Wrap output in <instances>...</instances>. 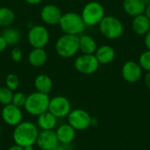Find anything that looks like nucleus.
<instances>
[{
	"label": "nucleus",
	"mask_w": 150,
	"mask_h": 150,
	"mask_svg": "<svg viewBox=\"0 0 150 150\" xmlns=\"http://www.w3.org/2000/svg\"><path fill=\"white\" fill-rule=\"evenodd\" d=\"M55 134L59 142L64 145H70L76 137V130L69 123L58 127Z\"/></svg>",
	"instance_id": "dca6fc26"
},
{
	"label": "nucleus",
	"mask_w": 150,
	"mask_h": 150,
	"mask_svg": "<svg viewBox=\"0 0 150 150\" xmlns=\"http://www.w3.org/2000/svg\"><path fill=\"white\" fill-rule=\"evenodd\" d=\"M144 83L148 89L150 90V72H147L144 76Z\"/></svg>",
	"instance_id": "2f4dec72"
},
{
	"label": "nucleus",
	"mask_w": 150,
	"mask_h": 150,
	"mask_svg": "<svg viewBox=\"0 0 150 150\" xmlns=\"http://www.w3.org/2000/svg\"><path fill=\"white\" fill-rule=\"evenodd\" d=\"M99 65L100 64L94 54H82L78 55L74 62L76 70L83 75L94 74L98 69Z\"/></svg>",
	"instance_id": "6e6552de"
},
{
	"label": "nucleus",
	"mask_w": 150,
	"mask_h": 150,
	"mask_svg": "<svg viewBox=\"0 0 150 150\" xmlns=\"http://www.w3.org/2000/svg\"><path fill=\"white\" fill-rule=\"evenodd\" d=\"M0 147H1V141H0Z\"/></svg>",
	"instance_id": "58836bf2"
},
{
	"label": "nucleus",
	"mask_w": 150,
	"mask_h": 150,
	"mask_svg": "<svg viewBox=\"0 0 150 150\" xmlns=\"http://www.w3.org/2000/svg\"><path fill=\"white\" fill-rule=\"evenodd\" d=\"M94 55L96 56L99 64L107 65L114 61L116 57V52L112 46L102 45L100 47H98Z\"/></svg>",
	"instance_id": "2eb2a0df"
},
{
	"label": "nucleus",
	"mask_w": 150,
	"mask_h": 150,
	"mask_svg": "<svg viewBox=\"0 0 150 150\" xmlns=\"http://www.w3.org/2000/svg\"><path fill=\"white\" fill-rule=\"evenodd\" d=\"M7 150H24V148L19 146V145H17V144H14L12 146H11Z\"/></svg>",
	"instance_id": "72a5a7b5"
},
{
	"label": "nucleus",
	"mask_w": 150,
	"mask_h": 150,
	"mask_svg": "<svg viewBox=\"0 0 150 150\" xmlns=\"http://www.w3.org/2000/svg\"><path fill=\"white\" fill-rule=\"evenodd\" d=\"M50 40L47 28L42 25H33L29 27L27 40L33 48H44Z\"/></svg>",
	"instance_id": "0eeeda50"
},
{
	"label": "nucleus",
	"mask_w": 150,
	"mask_h": 150,
	"mask_svg": "<svg viewBox=\"0 0 150 150\" xmlns=\"http://www.w3.org/2000/svg\"><path fill=\"white\" fill-rule=\"evenodd\" d=\"M144 15L150 20V4L146 5L145 11H144Z\"/></svg>",
	"instance_id": "f704fd0d"
},
{
	"label": "nucleus",
	"mask_w": 150,
	"mask_h": 150,
	"mask_svg": "<svg viewBox=\"0 0 150 150\" xmlns=\"http://www.w3.org/2000/svg\"><path fill=\"white\" fill-rule=\"evenodd\" d=\"M132 29L134 33L140 36H144L150 30V20L143 14L133 18Z\"/></svg>",
	"instance_id": "a211bd4d"
},
{
	"label": "nucleus",
	"mask_w": 150,
	"mask_h": 150,
	"mask_svg": "<svg viewBox=\"0 0 150 150\" xmlns=\"http://www.w3.org/2000/svg\"><path fill=\"white\" fill-rule=\"evenodd\" d=\"M122 7L128 16L134 18L144 13L146 4L143 0H123Z\"/></svg>",
	"instance_id": "f3484780"
},
{
	"label": "nucleus",
	"mask_w": 150,
	"mask_h": 150,
	"mask_svg": "<svg viewBox=\"0 0 150 150\" xmlns=\"http://www.w3.org/2000/svg\"><path fill=\"white\" fill-rule=\"evenodd\" d=\"M79 51L85 54H94L97 48L96 40L89 34H80L79 36Z\"/></svg>",
	"instance_id": "6ab92c4d"
},
{
	"label": "nucleus",
	"mask_w": 150,
	"mask_h": 150,
	"mask_svg": "<svg viewBox=\"0 0 150 150\" xmlns=\"http://www.w3.org/2000/svg\"><path fill=\"white\" fill-rule=\"evenodd\" d=\"M1 35L5 40L8 46L17 45L21 39V33L19 32V30L11 25L4 28Z\"/></svg>",
	"instance_id": "5701e85b"
},
{
	"label": "nucleus",
	"mask_w": 150,
	"mask_h": 150,
	"mask_svg": "<svg viewBox=\"0 0 150 150\" xmlns=\"http://www.w3.org/2000/svg\"><path fill=\"white\" fill-rule=\"evenodd\" d=\"M98 30L107 40H114L120 38L124 33V25L121 20L114 16H105L99 22Z\"/></svg>",
	"instance_id": "20e7f679"
},
{
	"label": "nucleus",
	"mask_w": 150,
	"mask_h": 150,
	"mask_svg": "<svg viewBox=\"0 0 150 150\" xmlns=\"http://www.w3.org/2000/svg\"><path fill=\"white\" fill-rule=\"evenodd\" d=\"M138 62L143 70L150 72V50L147 49L141 54Z\"/></svg>",
	"instance_id": "bb28decb"
},
{
	"label": "nucleus",
	"mask_w": 150,
	"mask_h": 150,
	"mask_svg": "<svg viewBox=\"0 0 150 150\" xmlns=\"http://www.w3.org/2000/svg\"><path fill=\"white\" fill-rule=\"evenodd\" d=\"M58 25L63 33L77 36L82 34L86 28L81 15L75 11L62 13Z\"/></svg>",
	"instance_id": "f03ea898"
},
{
	"label": "nucleus",
	"mask_w": 150,
	"mask_h": 150,
	"mask_svg": "<svg viewBox=\"0 0 150 150\" xmlns=\"http://www.w3.org/2000/svg\"><path fill=\"white\" fill-rule=\"evenodd\" d=\"M15 12L14 11L7 6L0 7V27L5 28L11 26L15 20Z\"/></svg>",
	"instance_id": "b1692460"
},
{
	"label": "nucleus",
	"mask_w": 150,
	"mask_h": 150,
	"mask_svg": "<svg viewBox=\"0 0 150 150\" xmlns=\"http://www.w3.org/2000/svg\"><path fill=\"white\" fill-rule=\"evenodd\" d=\"M57 118L47 111L37 117V127L40 130H53L57 125Z\"/></svg>",
	"instance_id": "412c9836"
},
{
	"label": "nucleus",
	"mask_w": 150,
	"mask_h": 150,
	"mask_svg": "<svg viewBox=\"0 0 150 150\" xmlns=\"http://www.w3.org/2000/svg\"><path fill=\"white\" fill-rule=\"evenodd\" d=\"M143 75V69L139 62L130 60L126 62L121 68V76L123 79L129 83L139 82Z\"/></svg>",
	"instance_id": "9b49d317"
},
{
	"label": "nucleus",
	"mask_w": 150,
	"mask_h": 150,
	"mask_svg": "<svg viewBox=\"0 0 150 150\" xmlns=\"http://www.w3.org/2000/svg\"><path fill=\"white\" fill-rule=\"evenodd\" d=\"M5 86L12 91H17L18 86H19L18 76L15 74H12V73L7 75L5 77Z\"/></svg>",
	"instance_id": "a878e982"
},
{
	"label": "nucleus",
	"mask_w": 150,
	"mask_h": 150,
	"mask_svg": "<svg viewBox=\"0 0 150 150\" xmlns=\"http://www.w3.org/2000/svg\"><path fill=\"white\" fill-rule=\"evenodd\" d=\"M26 98H27V96L24 92H21V91L14 92L13 97H12L11 104L18 106V107H19V108H22V107H24V105L25 104Z\"/></svg>",
	"instance_id": "cd10ccee"
},
{
	"label": "nucleus",
	"mask_w": 150,
	"mask_h": 150,
	"mask_svg": "<svg viewBox=\"0 0 150 150\" xmlns=\"http://www.w3.org/2000/svg\"><path fill=\"white\" fill-rule=\"evenodd\" d=\"M49 101L50 98L48 94L34 91L27 96L24 108L30 115L38 117L41 113L48 111Z\"/></svg>",
	"instance_id": "39448f33"
},
{
	"label": "nucleus",
	"mask_w": 150,
	"mask_h": 150,
	"mask_svg": "<svg viewBox=\"0 0 150 150\" xmlns=\"http://www.w3.org/2000/svg\"><path fill=\"white\" fill-rule=\"evenodd\" d=\"M53 150H68L67 149V145H64V144H59V145H57L54 149Z\"/></svg>",
	"instance_id": "c9c22d12"
},
{
	"label": "nucleus",
	"mask_w": 150,
	"mask_h": 150,
	"mask_svg": "<svg viewBox=\"0 0 150 150\" xmlns=\"http://www.w3.org/2000/svg\"><path fill=\"white\" fill-rule=\"evenodd\" d=\"M80 15L86 26H95L98 25L105 16V11L101 3L91 1L83 7Z\"/></svg>",
	"instance_id": "423d86ee"
},
{
	"label": "nucleus",
	"mask_w": 150,
	"mask_h": 150,
	"mask_svg": "<svg viewBox=\"0 0 150 150\" xmlns=\"http://www.w3.org/2000/svg\"><path fill=\"white\" fill-rule=\"evenodd\" d=\"M34 87L36 91L49 94L53 88V81L51 77L46 74L38 75L34 79Z\"/></svg>",
	"instance_id": "4be33fe9"
},
{
	"label": "nucleus",
	"mask_w": 150,
	"mask_h": 150,
	"mask_svg": "<svg viewBox=\"0 0 150 150\" xmlns=\"http://www.w3.org/2000/svg\"><path fill=\"white\" fill-rule=\"evenodd\" d=\"M40 15L41 20L45 24L49 25H55L59 24L62 16V12L57 5L54 4H47L41 8Z\"/></svg>",
	"instance_id": "ddd939ff"
},
{
	"label": "nucleus",
	"mask_w": 150,
	"mask_h": 150,
	"mask_svg": "<svg viewBox=\"0 0 150 150\" xmlns=\"http://www.w3.org/2000/svg\"><path fill=\"white\" fill-rule=\"evenodd\" d=\"M7 46H8V45H7V43H6L5 40L3 38V36H2V35H0V53L4 52V51L6 49Z\"/></svg>",
	"instance_id": "7c9ffc66"
},
{
	"label": "nucleus",
	"mask_w": 150,
	"mask_h": 150,
	"mask_svg": "<svg viewBox=\"0 0 150 150\" xmlns=\"http://www.w3.org/2000/svg\"><path fill=\"white\" fill-rule=\"evenodd\" d=\"M39 128L32 121H22L17 125L12 133L14 143L23 148L34 146L39 134Z\"/></svg>",
	"instance_id": "f257e3e1"
},
{
	"label": "nucleus",
	"mask_w": 150,
	"mask_h": 150,
	"mask_svg": "<svg viewBox=\"0 0 150 150\" xmlns=\"http://www.w3.org/2000/svg\"><path fill=\"white\" fill-rule=\"evenodd\" d=\"M71 111L70 101L63 96H55L50 98L48 112L57 119L65 118Z\"/></svg>",
	"instance_id": "9d476101"
},
{
	"label": "nucleus",
	"mask_w": 150,
	"mask_h": 150,
	"mask_svg": "<svg viewBox=\"0 0 150 150\" xmlns=\"http://www.w3.org/2000/svg\"><path fill=\"white\" fill-rule=\"evenodd\" d=\"M144 45L147 49L150 50V30L144 35Z\"/></svg>",
	"instance_id": "c756f323"
},
{
	"label": "nucleus",
	"mask_w": 150,
	"mask_h": 150,
	"mask_svg": "<svg viewBox=\"0 0 150 150\" xmlns=\"http://www.w3.org/2000/svg\"><path fill=\"white\" fill-rule=\"evenodd\" d=\"M23 58V53L18 47H14L11 51V59L14 62H19Z\"/></svg>",
	"instance_id": "c85d7f7f"
},
{
	"label": "nucleus",
	"mask_w": 150,
	"mask_h": 150,
	"mask_svg": "<svg viewBox=\"0 0 150 150\" xmlns=\"http://www.w3.org/2000/svg\"><path fill=\"white\" fill-rule=\"evenodd\" d=\"M47 61V54L44 48H33L28 54V62L33 67H42Z\"/></svg>",
	"instance_id": "aec40b11"
},
{
	"label": "nucleus",
	"mask_w": 150,
	"mask_h": 150,
	"mask_svg": "<svg viewBox=\"0 0 150 150\" xmlns=\"http://www.w3.org/2000/svg\"><path fill=\"white\" fill-rule=\"evenodd\" d=\"M54 48L60 57L64 59L72 58L79 51V37L63 33L56 40Z\"/></svg>",
	"instance_id": "7ed1b4c3"
},
{
	"label": "nucleus",
	"mask_w": 150,
	"mask_h": 150,
	"mask_svg": "<svg viewBox=\"0 0 150 150\" xmlns=\"http://www.w3.org/2000/svg\"><path fill=\"white\" fill-rule=\"evenodd\" d=\"M1 117L3 121L11 127H16L23 121V112L21 108L12 104L4 105L1 111Z\"/></svg>",
	"instance_id": "f8f14e48"
},
{
	"label": "nucleus",
	"mask_w": 150,
	"mask_h": 150,
	"mask_svg": "<svg viewBox=\"0 0 150 150\" xmlns=\"http://www.w3.org/2000/svg\"><path fill=\"white\" fill-rule=\"evenodd\" d=\"M143 2H144V4H145L146 5L150 4V0H143Z\"/></svg>",
	"instance_id": "4c0bfd02"
},
{
	"label": "nucleus",
	"mask_w": 150,
	"mask_h": 150,
	"mask_svg": "<svg viewBox=\"0 0 150 150\" xmlns=\"http://www.w3.org/2000/svg\"><path fill=\"white\" fill-rule=\"evenodd\" d=\"M24 1L29 4H32V5H36V4H39L42 2V0H24Z\"/></svg>",
	"instance_id": "473e14b6"
},
{
	"label": "nucleus",
	"mask_w": 150,
	"mask_h": 150,
	"mask_svg": "<svg viewBox=\"0 0 150 150\" xmlns=\"http://www.w3.org/2000/svg\"><path fill=\"white\" fill-rule=\"evenodd\" d=\"M24 150H34L33 149V146H27V147H25Z\"/></svg>",
	"instance_id": "e433bc0d"
},
{
	"label": "nucleus",
	"mask_w": 150,
	"mask_h": 150,
	"mask_svg": "<svg viewBox=\"0 0 150 150\" xmlns=\"http://www.w3.org/2000/svg\"><path fill=\"white\" fill-rule=\"evenodd\" d=\"M38 148L41 150H53L60 144L54 130H41L39 132L36 143Z\"/></svg>",
	"instance_id": "4468645a"
},
{
	"label": "nucleus",
	"mask_w": 150,
	"mask_h": 150,
	"mask_svg": "<svg viewBox=\"0 0 150 150\" xmlns=\"http://www.w3.org/2000/svg\"><path fill=\"white\" fill-rule=\"evenodd\" d=\"M68 118V123L76 131H83L91 127V116L83 109L71 110Z\"/></svg>",
	"instance_id": "1a4fd4ad"
},
{
	"label": "nucleus",
	"mask_w": 150,
	"mask_h": 150,
	"mask_svg": "<svg viewBox=\"0 0 150 150\" xmlns=\"http://www.w3.org/2000/svg\"><path fill=\"white\" fill-rule=\"evenodd\" d=\"M13 91H11L6 86L0 88V104L3 105H6L9 104H11L12 97H13Z\"/></svg>",
	"instance_id": "393cba45"
}]
</instances>
